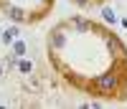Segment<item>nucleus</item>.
<instances>
[{"label": "nucleus", "instance_id": "nucleus-1", "mask_svg": "<svg viewBox=\"0 0 127 109\" xmlns=\"http://www.w3.org/2000/svg\"><path fill=\"white\" fill-rule=\"evenodd\" d=\"M15 51L18 53H26V43H15Z\"/></svg>", "mask_w": 127, "mask_h": 109}]
</instances>
